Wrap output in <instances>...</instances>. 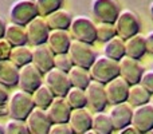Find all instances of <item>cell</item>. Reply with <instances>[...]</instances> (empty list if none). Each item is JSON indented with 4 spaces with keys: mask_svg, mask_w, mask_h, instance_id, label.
<instances>
[{
    "mask_svg": "<svg viewBox=\"0 0 153 134\" xmlns=\"http://www.w3.org/2000/svg\"><path fill=\"white\" fill-rule=\"evenodd\" d=\"M34 107L35 105L32 101V95L20 89L13 91L7 102L8 115L13 119H19V121H26V118L34 110Z\"/></svg>",
    "mask_w": 153,
    "mask_h": 134,
    "instance_id": "cell-1",
    "label": "cell"
},
{
    "mask_svg": "<svg viewBox=\"0 0 153 134\" xmlns=\"http://www.w3.org/2000/svg\"><path fill=\"white\" fill-rule=\"evenodd\" d=\"M89 73L93 81L106 84L120 76V64L117 61H113L105 55H101L97 56L94 63L89 68Z\"/></svg>",
    "mask_w": 153,
    "mask_h": 134,
    "instance_id": "cell-2",
    "label": "cell"
},
{
    "mask_svg": "<svg viewBox=\"0 0 153 134\" xmlns=\"http://www.w3.org/2000/svg\"><path fill=\"white\" fill-rule=\"evenodd\" d=\"M95 27L97 24L89 16L78 15L73 18L69 32L73 39L93 44L94 42H97V28Z\"/></svg>",
    "mask_w": 153,
    "mask_h": 134,
    "instance_id": "cell-3",
    "label": "cell"
},
{
    "mask_svg": "<svg viewBox=\"0 0 153 134\" xmlns=\"http://www.w3.org/2000/svg\"><path fill=\"white\" fill-rule=\"evenodd\" d=\"M10 20L19 26H26L34 18L39 16L35 0H15L8 10Z\"/></svg>",
    "mask_w": 153,
    "mask_h": 134,
    "instance_id": "cell-4",
    "label": "cell"
},
{
    "mask_svg": "<svg viewBox=\"0 0 153 134\" xmlns=\"http://www.w3.org/2000/svg\"><path fill=\"white\" fill-rule=\"evenodd\" d=\"M67 54H69L74 66L86 68V70H89L91 67V64L94 63V61L97 59V53H95L91 44L79 42V40L75 39H73L71 43H70Z\"/></svg>",
    "mask_w": 153,
    "mask_h": 134,
    "instance_id": "cell-5",
    "label": "cell"
},
{
    "mask_svg": "<svg viewBox=\"0 0 153 134\" xmlns=\"http://www.w3.org/2000/svg\"><path fill=\"white\" fill-rule=\"evenodd\" d=\"M90 11L98 23L111 24L116 23L117 18L121 12L117 0H91Z\"/></svg>",
    "mask_w": 153,
    "mask_h": 134,
    "instance_id": "cell-6",
    "label": "cell"
},
{
    "mask_svg": "<svg viewBox=\"0 0 153 134\" xmlns=\"http://www.w3.org/2000/svg\"><path fill=\"white\" fill-rule=\"evenodd\" d=\"M114 26H116L117 30V35L120 38H122L124 40L140 34L141 31L140 18L132 10H122L120 12L118 18H117L116 23H114Z\"/></svg>",
    "mask_w": 153,
    "mask_h": 134,
    "instance_id": "cell-7",
    "label": "cell"
},
{
    "mask_svg": "<svg viewBox=\"0 0 153 134\" xmlns=\"http://www.w3.org/2000/svg\"><path fill=\"white\" fill-rule=\"evenodd\" d=\"M43 82L50 87V90L54 93L55 97H66L69 90L71 89L67 73L58 70L55 67L43 75Z\"/></svg>",
    "mask_w": 153,
    "mask_h": 134,
    "instance_id": "cell-8",
    "label": "cell"
},
{
    "mask_svg": "<svg viewBox=\"0 0 153 134\" xmlns=\"http://www.w3.org/2000/svg\"><path fill=\"white\" fill-rule=\"evenodd\" d=\"M42 83H43V74L32 63H28L19 68L18 87L20 90L32 94Z\"/></svg>",
    "mask_w": 153,
    "mask_h": 134,
    "instance_id": "cell-9",
    "label": "cell"
},
{
    "mask_svg": "<svg viewBox=\"0 0 153 134\" xmlns=\"http://www.w3.org/2000/svg\"><path fill=\"white\" fill-rule=\"evenodd\" d=\"M24 28H26V34H27V43L31 44L32 47L45 44L47 42L50 28H48L47 21H46V19L43 16L34 18L30 23H27L24 26Z\"/></svg>",
    "mask_w": 153,
    "mask_h": 134,
    "instance_id": "cell-10",
    "label": "cell"
},
{
    "mask_svg": "<svg viewBox=\"0 0 153 134\" xmlns=\"http://www.w3.org/2000/svg\"><path fill=\"white\" fill-rule=\"evenodd\" d=\"M85 93H86L87 106H89L90 110L94 111V113L105 111L106 106L109 105L108 98H106L105 84L91 81L89 83V86L85 89Z\"/></svg>",
    "mask_w": 153,
    "mask_h": 134,
    "instance_id": "cell-11",
    "label": "cell"
},
{
    "mask_svg": "<svg viewBox=\"0 0 153 134\" xmlns=\"http://www.w3.org/2000/svg\"><path fill=\"white\" fill-rule=\"evenodd\" d=\"M120 64V76L126 82L129 86H134V84H140L141 78H143L145 68L140 63V61L124 56L121 61L118 62Z\"/></svg>",
    "mask_w": 153,
    "mask_h": 134,
    "instance_id": "cell-12",
    "label": "cell"
},
{
    "mask_svg": "<svg viewBox=\"0 0 153 134\" xmlns=\"http://www.w3.org/2000/svg\"><path fill=\"white\" fill-rule=\"evenodd\" d=\"M132 126L134 127L140 134H148L153 130V105L138 106L133 110Z\"/></svg>",
    "mask_w": 153,
    "mask_h": 134,
    "instance_id": "cell-13",
    "label": "cell"
},
{
    "mask_svg": "<svg viewBox=\"0 0 153 134\" xmlns=\"http://www.w3.org/2000/svg\"><path fill=\"white\" fill-rule=\"evenodd\" d=\"M24 122L30 134H48V130L53 125L47 115V111L40 107H34Z\"/></svg>",
    "mask_w": 153,
    "mask_h": 134,
    "instance_id": "cell-14",
    "label": "cell"
},
{
    "mask_svg": "<svg viewBox=\"0 0 153 134\" xmlns=\"http://www.w3.org/2000/svg\"><path fill=\"white\" fill-rule=\"evenodd\" d=\"M129 90L130 86L121 78L113 79L109 83L105 84V91L106 98H108L109 105H118V103L128 102V97H129Z\"/></svg>",
    "mask_w": 153,
    "mask_h": 134,
    "instance_id": "cell-15",
    "label": "cell"
},
{
    "mask_svg": "<svg viewBox=\"0 0 153 134\" xmlns=\"http://www.w3.org/2000/svg\"><path fill=\"white\" fill-rule=\"evenodd\" d=\"M109 117H110L114 130H122L132 125L133 107L126 102L114 105L111 110L109 111Z\"/></svg>",
    "mask_w": 153,
    "mask_h": 134,
    "instance_id": "cell-16",
    "label": "cell"
},
{
    "mask_svg": "<svg viewBox=\"0 0 153 134\" xmlns=\"http://www.w3.org/2000/svg\"><path fill=\"white\" fill-rule=\"evenodd\" d=\"M32 50V61L31 63L34 64L40 73L45 75L47 71L54 68V53L50 50L47 44H39L34 46Z\"/></svg>",
    "mask_w": 153,
    "mask_h": 134,
    "instance_id": "cell-17",
    "label": "cell"
},
{
    "mask_svg": "<svg viewBox=\"0 0 153 134\" xmlns=\"http://www.w3.org/2000/svg\"><path fill=\"white\" fill-rule=\"evenodd\" d=\"M46 111L51 124H67L71 114V107L65 97H55Z\"/></svg>",
    "mask_w": 153,
    "mask_h": 134,
    "instance_id": "cell-18",
    "label": "cell"
},
{
    "mask_svg": "<svg viewBox=\"0 0 153 134\" xmlns=\"http://www.w3.org/2000/svg\"><path fill=\"white\" fill-rule=\"evenodd\" d=\"M73 38L70 35L69 30H50L48 38L46 44L50 47V50L56 54H67Z\"/></svg>",
    "mask_w": 153,
    "mask_h": 134,
    "instance_id": "cell-19",
    "label": "cell"
},
{
    "mask_svg": "<svg viewBox=\"0 0 153 134\" xmlns=\"http://www.w3.org/2000/svg\"><path fill=\"white\" fill-rule=\"evenodd\" d=\"M67 124H69L73 134H83L85 132L91 129L93 115L90 113V110H87L86 107L75 109V110H71Z\"/></svg>",
    "mask_w": 153,
    "mask_h": 134,
    "instance_id": "cell-20",
    "label": "cell"
},
{
    "mask_svg": "<svg viewBox=\"0 0 153 134\" xmlns=\"http://www.w3.org/2000/svg\"><path fill=\"white\" fill-rule=\"evenodd\" d=\"M145 54H146V42L144 35L137 34L125 40V56L140 61Z\"/></svg>",
    "mask_w": 153,
    "mask_h": 134,
    "instance_id": "cell-21",
    "label": "cell"
},
{
    "mask_svg": "<svg viewBox=\"0 0 153 134\" xmlns=\"http://www.w3.org/2000/svg\"><path fill=\"white\" fill-rule=\"evenodd\" d=\"M45 19L50 30H69L73 21V15L65 8H59L47 15Z\"/></svg>",
    "mask_w": 153,
    "mask_h": 134,
    "instance_id": "cell-22",
    "label": "cell"
},
{
    "mask_svg": "<svg viewBox=\"0 0 153 134\" xmlns=\"http://www.w3.org/2000/svg\"><path fill=\"white\" fill-rule=\"evenodd\" d=\"M19 67H16L10 59L0 61V83L5 87L18 86Z\"/></svg>",
    "mask_w": 153,
    "mask_h": 134,
    "instance_id": "cell-23",
    "label": "cell"
},
{
    "mask_svg": "<svg viewBox=\"0 0 153 134\" xmlns=\"http://www.w3.org/2000/svg\"><path fill=\"white\" fill-rule=\"evenodd\" d=\"M4 39L10 43L12 47L15 46H24L27 44V34H26V28L23 26H19L15 23H7L5 27V34H4Z\"/></svg>",
    "mask_w": 153,
    "mask_h": 134,
    "instance_id": "cell-24",
    "label": "cell"
},
{
    "mask_svg": "<svg viewBox=\"0 0 153 134\" xmlns=\"http://www.w3.org/2000/svg\"><path fill=\"white\" fill-rule=\"evenodd\" d=\"M103 55L120 62L125 56V40L120 36H116L106 42L103 46Z\"/></svg>",
    "mask_w": 153,
    "mask_h": 134,
    "instance_id": "cell-25",
    "label": "cell"
},
{
    "mask_svg": "<svg viewBox=\"0 0 153 134\" xmlns=\"http://www.w3.org/2000/svg\"><path fill=\"white\" fill-rule=\"evenodd\" d=\"M67 75H69V81L71 87H78V89H82V90L86 89L90 82L93 81L89 70L78 67V66H73L71 70L67 73Z\"/></svg>",
    "mask_w": 153,
    "mask_h": 134,
    "instance_id": "cell-26",
    "label": "cell"
},
{
    "mask_svg": "<svg viewBox=\"0 0 153 134\" xmlns=\"http://www.w3.org/2000/svg\"><path fill=\"white\" fill-rule=\"evenodd\" d=\"M32 101H34L35 107H40V109H47L48 106L51 105V102L54 101L55 95L54 93L50 90V87L43 82L34 93H32Z\"/></svg>",
    "mask_w": 153,
    "mask_h": 134,
    "instance_id": "cell-27",
    "label": "cell"
},
{
    "mask_svg": "<svg viewBox=\"0 0 153 134\" xmlns=\"http://www.w3.org/2000/svg\"><path fill=\"white\" fill-rule=\"evenodd\" d=\"M10 61L15 64L16 67H23L26 64L31 63L32 61V50L31 47H28L27 44L24 46H15L11 50Z\"/></svg>",
    "mask_w": 153,
    "mask_h": 134,
    "instance_id": "cell-28",
    "label": "cell"
},
{
    "mask_svg": "<svg viewBox=\"0 0 153 134\" xmlns=\"http://www.w3.org/2000/svg\"><path fill=\"white\" fill-rule=\"evenodd\" d=\"M151 98H152V95L149 94L141 84H134V86H130L128 103H129L132 107H138V106L149 103L151 102Z\"/></svg>",
    "mask_w": 153,
    "mask_h": 134,
    "instance_id": "cell-29",
    "label": "cell"
},
{
    "mask_svg": "<svg viewBox=\"0 0 153 134\" xmlns=\"http://www.w3.org/2000/svg\"><path fill=\"white\" fill-rule=\"evenodd\" d=\"M91 129L97 134H113L114 127H113V124H111V121H110L109 114L103 113V111L95 113L94 115H93Z\"/></svg>",
    "mask_w": 153,
    "mask_h": 134,
    "instance_id": "cell-30",
    "label": "cell"
},
{
    "mask_svg": "<svg viewBox=\"0 0 153 134\" xmlns=\"http://www.w3.org/2000/svg\"><path fill=\"white\" fill-rule=\"evenodd\" d=\"M65 98H66L69 106L71 107V110H75V109H83V107L87 106L86 93H85V90L78 89V87H71Z\"/></svg>",
    "mask_w": 153,
    "mask_h": 134,
    "instance_id": "cell-31",
    "label": "cell"
},
{
    "mask_svg": "<svg viewBox=\"0 0 153 134\" xmlns=\"http://www.w3.org/2000/svg\"><path fill=\"white\" fill-rule=\"evenodd\" d=\"M95 28H97V40L102 42L103 44L109 40H111L113 38L118 36L116 26L111 23H98Z\"/></svg>",
    "mask_w": 153,
    "mask_h": 134,
    "instance_id": "cell-32",
    "label": "cell"
},
{
    "mask_svg": "<svg viewBox=\"0 0 153 134\" xmlns=\"http://www.w3.org/2000/svg\"><path fill=\"white\" fill-rule=\"evenodd\" d=\"M35 3H36L38 11H39V16L46 18L51 12L62 8L63 0H35Z\"/></svg>",
    "mask_w": 153,
    "mask_h": 134,
    "instance_id": "cell-33",
    "label": "cell"
},
{
    "mask_svg": "<svg viewBox=\"0 0 153 134\" xmlns=\"http://www.w3.org/2000/svg\"><path fill=\"white\" fill-rule=\"evenodd\" d=\"M4 134H30L24 121L10 118L4 125Z\"/></svg>",
    "mask_w": 153,
    "mask_h": 134,
    "instance_id": "cell-34",
    "label": "cell"
},
{
    "mask_svg": "<svg viewBox=\"0 0 153 134\" xmlns=\"http://www.w3.org/2000/svg\"><path fill=\"white\" fill-rule=\"evenodd\" d=\"M73 66L74 64H73L69 54H56V55H54V67L55 68L65 71V73H69Z\"/></svg>",
    "mask_w": 153,
    "mask_h": 134,
    "instance_id": "cell-35",
    "label": "cell"
},
{
    "mask_svg": "<svg viewBox=\"0 0 153 134\" xmlns=\"http://www.w3.org/2000/svg\"><path fill=\"white\" fill-rule=\"evenodd\" d=\"M140 84L149 94L153 95V71H145V73H144Z\"/></svg>",
    "mask_w": 153,
    "mask_h": 134,
    "instance_id": "cell-36",
    "label": "cell"
},
{
    "mask_svg": "<svg viewBox=\"0 0 153 134\" xmlns=\"http://www.w3.org/2000/svg\"><path fill=\"white\" fill-rule=\"evenodd\" d=\"M8 98H10V95H8V93H7V87L0 83V115L8 114V111H7Z\"/></svg>",
    "mask_w": 153,
    "mask_h": 134,
    "instance_id": "cell-37",
    "label": "cell"
},
{
    "mask_svg": "<svg viewBox=\"0 0 153 134\" xmlns=\"http://www.w3.org/2000/svg\"><path fill=\"white\" fill-rule=\"evenodd\" d=\"M48 134H73L69 124H53Z\"/></svg>",
    "mask_w": 153,
    "mask_h": 134,
    "instance_id": "cell-38",
    "label": "cell"
},
{
    "mask_svg": "<svg viewBox=\"0 0 153 134\" xmlns=\"http://www.w3.org/2000/svg\"><path fill=\"white\" fill-rule=\"evenodd\" d=\"M11 50H12V46H11L4 38H1V39H0V61H7V59H10Z\"/></svg>",
    "mask_w": 153,
    "mask_h": 134,
    "instance_id": "cell-39",
    "label": "cell"
},
{
    "mask_svg": "<svg viewBox=\"0 0 153 134\" xmlns=\"http://www.w3.org/2000/svg\"><path fill=\"white\" fill-rule=\"evenodd\" d=\"M145 42H146V53L153 55V31H151L145 36Z\"/></svg>",
    "mask_w": 153,
    "mask_h": 134,
    "instance_id": "cell-40",
    "label": "cell"
},
{
    "mask_svg": "<svg viewBox=\"0 0 153 134\" xmlns=\"http://www.w3.org/2000/svg\"><path fill=\"white\" fill-rule=\"evenodd\" d=\"M120 134H140V133H138L137 130L132 126V125H130V126H128V127H125V129L120 130Z\"/></svg>",
    "mask_w": 153,
    "mask_h": 134,
    "instance_id": "cell-41",
    "label": "cell"
},
{
    "mask_svg": "<svg viewBox=\"0 0 153 134\" xmlns=\"http://www.w3.org/2000/svg\"><path fill=\"white\" fill-rule=\"evenodd\" d=\"M5 27H7V23H5V20L1 18V16H0V39H1V38H4Z\"/></svg>",
    "mask_w": 153,
    "mask_h": 134,
    "instance_id": "cell-42",
    "label": "cell"
},
{
    "mask_svg": "<svg viewBox=\"0 0 153 134\" xmlns=\"http://www.w3.org/2000/svg\"><path fill=\"white\" fill-rule=\"evenodd\" d=\"M149 12H151V18H152V21H153V3L151 4V7H149Z\"/></svg>",
    "mask_w": 153,
    "mask_h": 134,
    "instance_id": "cell-43",
    "label": "cell"
},
{
    "mask_svg": "<svg viewBox=\"0 0 153 134\" xmlns=\"http://www.w3.org/2000/svg\"><path fill=\"white\" fill-rule=\"evenodd\" d=\"M83 134H97V133H95L93 129H90V130H87V132H85Z\"/></svg>",
    "mask_w": 153,
    "mask_h": 134,
    "instance_id": "cell-44",
    "label": "cell"
},
{
    "mask_svg": "<svg viewBox=\"0 0 153 134\" xmlns=\"http://www.w3.org/2000/svg\"><path fill=\"white\" fill-rule=\"evenodd\" d=\"M0 134H4V125L0 124Z\"/></svg>",
    "mask_w": 153,
    "mask_h": 134,
    "instance_id": "cell-45",
    "label": "cell"
},
{
    "mask_svg": "<svg viewBox=\"0 0 153 134\" xmlns=\"http://www.w3.org/2000/svg\"><path fill=\"white\" fill-rule=\"evenodd\" d=\"M151 102H152V105H153V95H152V98H151Z\"/></svg>",
    "mask_w": 153,
    "mask_h": 134,
    "instance_id": "cell-46",
    "label": "cell"
},
{
    "mask_svg": "<svg viewBox=\"0 0 153 134\" xmlns=\"http://www.w3.org/2000/svg\"><path fill=\"white\" fill-rule=\"evenodd\" d=\"M149 134H153V130H152V132H151V133H149Z\"/></svg>",
    "mask_w": 153,
    "mask_h": 134,
    "instance_id": "cell-47",
    "label": "cell"
}]
</instances>
